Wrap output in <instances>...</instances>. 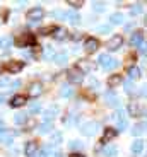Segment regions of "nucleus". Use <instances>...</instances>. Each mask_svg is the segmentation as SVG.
<instances>
[{
  "mask_svg": "<svg viewBox=\"0 0 147 157\" xmlns=\"http://www.w3.org/2000/svg\"><path fill=\"white\" fill-rule=\"evenodd\" d=\"M14 135H16V133H5V135H2V137H0V140L9 145V144H12V138H14Z\"/></svg>",
  "mask_w": 147,
  "mask_h": 157,
  "instance_id": "nucleus-31",
  "label": "nucleus"
},
{
  "mask_svg": "<svg viewBox=\"0 0 147 157\" xmlns=\"http://www.w3.org/2000/svg\"><path fill=\"white\" fill-rule=\"evenodd\" d=\"M104 99H106L108 106H111V108H118L120 106V99H118V96H116L113 90H108L106 94H104Z\"/></svg>",
  "mask_w": 147,
  "mask_h": 157,
  "instance_id": "nucleus-8",
  "label": "nucleus"
},
{
  "mask_svg": "<svg viewBox=\"0 0 147 157\" xmlns=\"http://www.w3.org/2000/svg\"><path fill=\"white\" fill-rule=\"evenodd\" d=\"M26 120H28V114L26 113H17L16 116H14V123H16V125H24Z\"/></svg>",
  "mask_w": 147,
  "mask_h": 157,
  "instance_id": "nucleus-26",
  "label": "nucleus"
},
{
  "mask_svg": "<svg viewBox=\"0 0 147 157\" xmlns=\"http://www.w3.org/2000/svg\"><path fill=\"white\" fill-rule=\"evenodd\" d=\"M22 67H24L22 62H19V60H12V62L7 63V67H5V68H7L10 74H19V72L22 70Z\"/></svg>",
  "mask_w": 147,
  "mask_h": 157,
  "instance_id": "nucleus-10",
  "label": "nucleus"
},
{
  "mask_svg": "<svg viewBox=\"0 0 147 157\" xmlns=\"http://www.w3.org/2000/svg\"><path fill=\"white\" fill-rule=\"evenodd\" d=\"M53 62L58 63V65H65L67 63V53H56V55H53Z\"/></svg>",
  "mask_w": 147,
  "mask_h": 157,
  "instance_id": "nucleus-22",
  "label": "nucleus"
},
{
  "mask_svg": "<svg viewBox=\"0 0 147 157\" xmlns=\"http://www.w3.org/2000/svg\"><path fill=\"white\" fill-rule=\"evenodd\" d=\"M98 48H99V41H98L96 38H87L86 39V43H84V50H86V53H94Z\"/></svg>",
  "mask_w": 147,
  "mask_h": 157,
  "instance_id": "nucleus-7",
  "label": "nucleus"
},
{
  "mask_svg": "<svg viewBox=\"0 0 147 157\" xmlns=\"http://www.w3.org/2000/svg\"><path fill=\"white\" fill-rule=\"evenodd\" d=\"M98 62H99V65L104 68V70H113V68L118 67V60L111 58L110 55H99V58H98Z\"/></svg>",
  "mask_w": 147,
  "mask_h": 157,
  "instance_id": "nucleus-1",
  "label": "nucleus"
},
{
  "mask_svg": "<svg viewBox=\"0 0 147 157\" xmlns=\"http://www.w3.org/2000/svg\"><path fill=\"white\" fill-rule=\"evenodd\" d=\"M67 4L72 5L74 9H79V7H82V5H84V2H82V0H67Z\"/></svg>",
  "mask_w": 147,
  "mask_h": 157,
  "instance_id": "nucleus-33",
  "label": "nucleus"
},
{
  "mask_svg": "<svg viewBox=\"0 0 147 157\" xmlns=\"http://www.w3.org/2000/svg\"><path fill=\"white\" fill-rule=\"evenodd\" d=\"M53 31H55V28H53V26H48V28H41L40 29V34L46 36V34H50V33H53Z\"/></svg>",
  "mask_w": 147,
  "mask_h": 157,
  "instance_id": "nucleus-39",
  "label": "nucleus"
},
{
  "mask_svg": "<svg viewBox=\"0 0 147 157\" xmlns=\"http://www.w3.org/2000/svg\"><path fill=\"white\" fill-rule=\"evenodd\" d=\"M36 150H38V142H34V140H29L26 144V147H24V154L28 157H33L36 154Z\"/></svg>",
  "mask_w": 147,
  "mask_h": 157,
  "instance_id": "nucleus-14",
  "label": "nucleus"
},
{
  "mask_svg": "<svg viewBox=\"0 0 147 157\" xmlns=\"http://www.w3.org/2000/svg\"><path fill=\"white\" fill-rule=\"evenodd\" d=\"M116 154H118V149L115 145H106L103 149V155H106V157H115Z\"/></svg>",
  "mask_w": 147,
  "mask_h": 157,
  "instance_id": "nucleus-19",
  "label": "nucleus"
},
{
  "mask_svg": "<svg viewBox=\"0 0 147 157\" xmlns=\"http://www.w3.org/2000/svg\"><path fill=\"white\" fill-rule=\"evenodd\" d=\"M91 87H92V89H98V87H99V82H98L96 78H92V80H91Z\"/></svg>",
  "mask_w": 147,
  "mask_h": 157,
  "instance_id": "nucleus-48",
  "label": "nucleus"
},
{
  "mask_svg": "<svg viewBox=\"0 0 147 157\" xmlns=\"http://www.w3.org/2000/svg\"><path fill=\"white\" fill-rule=\"evenodd\" d=\"M26 17H28L29 21H38V19H41V17H43V9H41V7H33L31 10H28Z\"/></svg>",
  "mask_w": 147,
  "mask_h": 157,
  "instance_id": "nucleus-11",
  "label": "nucleus"
},
{
  "mask_svg": "<svg viewBox=\"0 0 147 157\" xmlns=\"http://www.w3.org/2000/svg\"><path fill=\"white\" fill-rule=\"evenodd\" d=\"M52 121H44L40 125V133H48V132H52Z\"/></svg>",
  "mask_w": 147,
  "mask_h": 157,
  "instance_id": "nucleus-28",
  "label": "nucleus"
},
{
  "mask_svg": "<svg viewBox=\"0 0 147 157\" xmlns=\"http://www.w3.org/2000/svg\"><path fill=\"white\" fill-rule=\"evenodd\" d=\"M40 109H41V106L38 104V102H31V106H29V113H31V114L40 113Z\"/></svg>",
  "mask_w": 147,
  "mask_h": 157,
  "instance_id": "nucleus-36",
  "label": "nucleus"
},
{
  "mask_svg": "<svg viewBox=\"0 0 147 157\" xmlns=\"http://www.w3.org/2000/svg\"><path fill=\"white\" fill-rule=\"evenodd\" d=\"M52 17H56V19H64L65 21V12L64 10H53Z\"/></svg>",
  "mask_w": 147,
  "mask_h": 157,
  "instance_id": "nucleus-41",
  "label": "nucleus"
},
{
  "mask_svg": "<svg viewBox=\"0 0 147 157\" xmlns=\"http://www.w3.org/2000/svg\"><path fill=\"white\" fill-rule=\"evenodd\" d=\"M144 150V140H135L132 144V152L133 154H140Z\"/></svg>",
  "mask_w": 147,
  "mask_h": 157,
  "instance_id": "nucleus-24",
  "label": "nucleus"
},
{
  "mask_svg": "<svg viewBox=\"0 0 147 157\" xmlns=\"http://www.w3.org/2000/svg\"><path fill=\"white\" fill-rule=\"evenodd\" d=\"M140 12H142V5H140V4L133 5V7L130 9V14H132V16H137V14H140Z\"/></svg>",
  "mask_w": 147,
  "mask_h": 157,
  "instance_id": "nucleus-40",
  "label": "nucleus"
},
{
  "mask_svg": "<svg viewBox=\"0 0 147 157\" xmlns=\"http://www.w3.org/2000/svg\"><path fill=\"white\" fill-rule=\"evenodd\" d=\"M53 55H55V53H53L52 48H46V51H44V56H46V58H52Z\"/></svg>",
  "mask_w": 147,
  "mask_h": 157,
  "instance_id": "nucleus-45",
  "label": "nucleus"
},
{
  "mask_svg": "<svg viewBox=\"0 0 147 157\" xmlns=\"http://www.w3.org/2000/svg\"><path fill=\"white\" fill-rule=\"evenodd\" d=\"M16 44L19 48H24V46H28V44H33V36L29 34V33H24V34H21L19 38L16 39Z\"/></svg>",
  "mask_w": 147,
  "mask_h": 157,
  "instance_id": "nucleus-9",
  "label": "nucleus"
},
{
  "mask_svg": "<svg viewBox=\"0 0 147 157\" xmlns=\"http://www.w3.org/2000/svg\"><path fill=\"white\" fill-rule=\"evenodd\" d=\"M122 82H123V78H122V75H120V74H113V75L108 77V86H110V87H118Z\"/></svg>",
  "mask_w": 147,
  "mask_h": 157,
  "instance_id": "nucleus-16",
  "label": "nucleus"
},
{
  "mask_svg": "<svg viewBox=\"0 0 147 157\" xmlns=\"http://www.w3.org/2000/svg\"><path fill=\"white\" fill-rule=\"evenodd\" d=\"M67 78L70 80L72 84H80V82H82V78H84V75L80 74L75 67H74V68H70V70L67 72Z\"/></svg>",
  "mask_w": 147,
  "mask_h": 157,
  "instance_id": "nucleus-6",
  "label": "nucleus"
},
{
  "mask_svg": "<svg viewBox=\"0 0 147 157\" xmlns=\"http://www.w3.org/2000/svg\"><path fill=\"white\" fill-rule=\"evenodd\" d=\"M110 24H123V16L120 14V12H115V14H111V17H110Z\"/></svg>",
  "mask_w": 147,
  "mask_h": 157,
  "instance_id": "nucleus-23",
  "label": "nucleus"
},
{
  "mask_svg": "<svg viewBox=\"0 0 147 157\" xmlns=\"http://www.w3.org/2000/svg\"><path fill=\"white\" fill-rule=\"evenodd\" d=\"M92 10L94 12H103L104 10V4L103 2H94V4H92Z\"/></svg>",
  "mask_w": 147,
  "mask_h": 157,
  "instance_id": "nucleus-34",
  "label": "nucleus"
},
{
  "mask_svg": "<svg viewBox=\"0 0 147 157\" xmlns=\"http://www.w3.org/2000/svg\"><path fill=\"white\" fill-rule=\"evenodd\" d=\"M122 44H123V38H122L120 34H115L111 39H110V41H108L106 48L110 51H116V50H120V46H122Z\"/></svg>",
  "mask_w": 147,
  "mask_h": 157,
  "instance_id": "nucleus-5",
  "label": "nucleus"
},
{
  "mask_svg": "<svg viewBox=\"0 0 147 157\" xmlns=\"http://www.w3.org/2000/svg\"><path fill=\"white\" fill-rule=\"evenodd\" d=\"M60 142H62V133H60V132H55V133H53V140H52V145H53V144H55V145H58Z\"/></svg>",
  "mask_w": 147,
  "mask_h": 157,
  "instance_id": "nucleus-38",
  "label": "nucleus"
},
{
  "mask_svg": "<svg viewBox=\"0 0 147 157\" xmlns=\"http://www.w3.org/2000/svg\"><path fill=\"white\" fill-rule=\"evenodd\" d=\"M110 31H111V26H110V24H104V26H99V28H98V33H101V34H108Z\"/></svg>",
  "mask_w": 147,
  "mask_h": 157,
  "instance_id": "nucleus-35",
  "label": "nucleus"
},
{
  "mask_svg": "<svg viewBox=\"0 0 147 157\" xmlns=\"http://www.w3.org/2000/svg\"><path fill=\"white\" fill-rule=\"evenodd\" d=\"M139 50H140V53H145V44H140V46H139Z\"/></svg>",
  "mask_w": 147,
  "mask_h": 157,
  "instance_id": "nucleus-52",
  "label": "nucleus"
},
{
  "mask_svg": "<svg viewBox=\"0 0 147 157\" xmlns=\"http://www.w3.org/2000/svg\"><path fill=\"white\" fill-rule=\"evenodd\" d=\"M115 135H116V130L106 128V130H104V133H103V137H101V144H108V140H111Z\"/></svg>",
  "mask_w": 147,
  "mask_h": 157,
  "instance_id": "nucleus-18",
  "label": "nucleus"
},
{
  "mask_svg": "<svg viewBox=\"0 0 147 157\" xmlns=\"http://www.w3.org/2000/svg\"><path fill=\"white\" fill-rule=\"evenodd\" d=\"M5 133V128H4V123H2V120H0V137Z\"/></svg>",
  "mask_w": 147,
  "mask_h": 157,
  "instance_id": "nucleus-51",
  "label": "nucleus"
},
{
  "mask_svg": "<svg viewBox=\"0 0 147 157\" xmlns=\"http://www.w3.org/2000/svg\"><path fill=\"white\" fill-rule=\"evenodd\" d=\"M113 118H116V120H122V118H127V116H125V111H123V109H116V113L113 114Z\"/></svg>",
  "mask_w": 147,
  "mask_h": 157,
  "instance_id": "nucleus-43",
  "label": "nucleus"
},
{
  "mask_svg": "<svg viewBox=\"0 0 147 157\" xmlns=\"http://www.w3.org/2000/svg\"><path fill=\"white\" fill-rule=\"evenodd\" d=\"M125 90H127L128 94H132V82H130V80H127V82H125Z\"/></svg>",
  "mask_w": 147,
  "mask_h": 157,
  "instance_id": "nucleus-47",
  "label": "nucleus"
},
{
  "mask_svg": "<svg viewBox=\"0 0 147 157\" xmlns=\"http://www.w3.org/2000/svg\"><path fill=\"white\" fill-rule=\"evenodd\" d=\"M58 111V108L56 106H53V108H48L46 111L43 113V116H44V121H50L52 118H55V113Z\"/></svg>",
  "mask_w": 147,
  "mask_h": 157,
  "instance_id": "nucleus-21",
  "label": "nucleus"
},
{
  "mask_svg": "<svg viewBox=\"0 0 147 157\" xmlns=\"http://www.w3.org/2000/svg\"><path fill=\"white\" fill-rule=\"evenodd\" d=\"M4 99H5V94H2V96H0V104L4 102Z\"/></svg>",
  "mask_w": 147,
  "mask_h": 157,
  "instance_id": "nucleus-54",
  "label": "nucleus"
},
{
  "mask_svg": "<svg viewBox=\"0 0 147 157\" xmlns=\"http://www.w3.org/2000/svg\"><path fill=\"white\" fill-rule=\"evenodd\" d=\"M53 38L56 39V41H62V39L67 38V31L62 28H55V31H53Z\"/></svg>",
  "mask_w": 147,
  "mask_h": 157,
  "instance_id": "nucleus-20",
  "label": "nucleus"
},
{
  "mask_svg": "<svg viewBox=\"0 0 147 157\" xmlns=\"http://www.w3.org/2000/svg\"><path fill=\"white\" fill-rule=\"evenodd\" d=\"M0 74H2V65H0Z\"/></svg>",
  "mask_w": 147,
  "mask_h": 157,
  "instance_id": "nucleus-55",
  "label": "nucleus"
},
{
  "mask_svg": "<svg viewBox=\"0 0 147 157\" xmlns=\"http://www.w3.org/2000/svg\"><path fill=\"white\" fill-rule=\"evenodd\" d=\"M144 128H145V125H144V123H139L137 126H133V130H132V133H133V137H135V135L144 133Z\"/></svg>",
  "mask_w": 147,
  "mask_h": 157,
  "instance_id": "nucleus-30",
  "label": "nucleus"
},
{
  "mask_svg": "<svg viewBox=\"0 0 147 157\" xmlns=\"http://www.w3.org/2000/svg\"><path fill=\"white\" fill-rule=\"evenodd\" d=\"M128 126V121H127V118H122V120H118V130L120 132H123L125 128Z\"/></svg>",
  "mask_w": 147,
  "mask_h": 157,
  "instance_id": "nucleus-37",
  "label": "nucleus"
},
{
  "mask_svg": "<svg viewBox=\"0 0 147 157\" xmlns=\"http://www.w3.org/2000/svg\"><path fill=\"white\" fill-rule=\"evenodd\" d=\"M12 43H14V41H12L10 36H7V38H2V39H0V48H2V50H9V48L12 46Z\"/></svg>",
  "mask_w": 147,
  "mask_h": 157,
  "instance_id": "nucleus-25",
  "label": "nucleus"
},
{
  "mask_svg": "<svg viewBox=\"0 0 147 157\" xmlns=\"http://www.w3.org/2000/svg\"><path fill=\"white\" fill-rule=\"evenodd\" d=\"M48 157H64L62 152H53V154H48Z\"/></svg>",
  "mask_w": 147,
  "mask_h": 157,
  "instance_id": "nucleus-50",
  "label": "nucleus"
},
{
  "mask_svg": "<svg viewBox=\"0 0 147 157\" xmlns=\"http://www.w3.org/2000/svg\"><path fill=\"white\" fill-rule=\"evenodd\" d=\"M94 67H96V65H94V62H92V60L80 58L79 62H77V67H75V68L84 75V74H89V72H92V70H94Z\"/></svg>",
  "mask_w": 147,
  "mask_h": 157,
  "instance_id": "nucleus-3",
  "label": "nucleus"
},
{
  "mask_svg": "<svg viewBox=\"0 0 147 157\" xmlns=\"http://www.w3.org/2000/svg\"><path fill=\"white\" fill-rule=\"evenodd\" d=\"M19 86H21V80H14V82L9 84V87H10V89H17Z\"/></svg>",
  "mask_w": 147,
  "mask_h": 157,
  "instance_id": "nucleus-44",
  "label": "nucleus"
},
{
  "mask_svg": "<svg viewBox=\"0 0 147 157\" xmlns=\"http://www.w3.org/2000/svg\"><path fill=\"white\" fill-rule=\"evenodd\" d=\"M68 147H70V149H82V144L77 142V140H72L70 144H68Z\"/></svg>",
  "mask_w": 147,
  "mask_h": 157,
  "instance_id": "nucleus-42",
  "label": "nucleus"
},
{
  "mask_svg": "<svg viewBox=\"0 0 147 157\" xmlns=\"http://www.w3.org/2000/svg\"><path fill=\"white\" fill-rule=\"evenodd\" d=\"M128 114H132V116H142V114H145V106L140 101H130V104H128Z\"/></svg>",
  "mask_w": 147,
  "mask_h": 157,
  "instance_id": "nucleus-2",
  "label": "nucleus"
},
{
  "mask_svg": "<svg viewBox=\"0 0 147 157\" xmlns=\"http://www.w3.org/2000/svg\"><path fill=\"white\" fill-rule=\"evenodd\" d=\"M43 92V86H41L40 82H33L31 86H29V90H28V94L31 96V98H38V96Z\"/></svg>",
  "mask_w": 147,
  "mask_h": 157,
  "instance_id": "nucleus-13",
  "label": "nucleus"
},
{
  "mask_svg": "<svg viewBox=\"0 0 147 157\" xmlns=\"http://www.w3.org/2000/svg\"><path fill=\"white\" fill-rule=\"evenodd\" d=\"M65 21H68L70 24H79L80 22V16L75 14L74 10H68V12H65Z\"/></svg>",
  "mask_w": 147,
  "mask_h": 157,
  "instance_id": "nucleus-17",
  "label": "nucleus"
},
{
  "mask_svg": "<svg viewBox=\"0 0 147 157\" xmlns=\"http://www.w3.org/2000/svg\"><path fill=\"white\" fill-rule=\"evenodd\" d=\"M34 157H48V152H46V150H41V152L40 154H34Z\"/></svg>",
  "mask_w": 147,
  "mask_h": 157,
  "instance_id": "nucleus-49",
  "label": "nucleus"
},
{
  "mask_svg": "<svg viewBox=\"0 0 147 157\" xmlns=\"http://www.w3.org/2000/svg\"><path fill=\"white\" fill-rule=\"evenodd\" d=\"M72 94H74V90H72V87H68V86L62 87V90H60V96H62V98H70Z\"/></svg>",
  "mask_w": 147,
  "mask_h": 157,
  "instance_id": "nucleus-29",
  "label": "nucleus"
},
{
  "mask_svg": "<svg viewBox=\"0 0 147 157\" xmlns=\"http://www.w3.org/2000/svg\"><path fill=\"white\" fill-rule=\"evenodd\" d=\"M9 102H10V106H12V108H21V106H24V104L28 102V99H26V96L17 94V96H14V98H12Z\"/></svg>",
  "mask_w": 147,
  "mask_h": 157,
  "instance_id": "nucleus-15",
  "label": "nucleus"
},
{
  "mask_svg": "<svg viewBox=\"0 0 147 157\" xmlns=\"http://www.w3.org/2000/svg\"><path fill=\"white\" fill-rule=\"evenodd\" d=\"M142 43H144V33L142 31L132 33V36H130V44L132 46H140Z\"/></svg>",
  "mask_w": 147,
  "mask_h": 157,
  "instance_id": "nucleus-12",
  "label": "nucleus"
},
{
  "mask_svg": "<svg viewBox=\"0 0 147 157\" xmlns=\"http://www.w3.org/2000/svg\"><path fill=\"white\" fill-rule=\"evenodd\" d=\"M68 157H84L82 154H72V155H68Z\"/></svg>",
  "mask_w": 147,
  "mask_h": 157,
  "instance_id": "nucleus-53",
  "label": "nucleus"
},
{
  "mask_svg": "<svg viewBox=\"0 0 147 157\" xmlns=\"http://www.w3.org/2000/svg\"><path fill=\"white\" fill-rule=\"evenodd\" d=\"M96 132H98V123H94V121H87L80 126V133L86 135V137H92Z\"/></svg>",
  "mask_w": 147,
  "mask_h": 157,
  "instance_id": "nucleus-4",
  "label": "nucleus"
},
{
  "mask_svg": "<svg viewBox=\"0 0 147 157\" xmlns=\"http://www.w3.org/2000/svg\"><path fill=\"white\" fill-rule=\"evenodd\" d=\"M36 125H38V123H36V120H33V118H31V120L28 118V120H26V123H24L26 130H33V128H36Z\"/></svg>",
  "mask_w": 147,
  "mask_h": 157,
  "instance_id": "nucleus-32",
  "label": "nucleus"
},
{
  "mask_svg": "<svg viewBox=\"0 0 147 157\" xmlns=\"http://www.w3.org/2000/svg\"><path fill=\"white\" fill-rule=\"evenodd\" d=\"M127 74H128V77H130V78H139V77H140L139 67H128Z\"/></svg>",
  "mask_w": 147,
  "mask_h": 157,
  "instance_id": "nucleus-27",
  "label": "nucleus"
},
{
  "mask_svg": "<svg viewBox=\"0 0 147 157\" xmlns=\"http://www.w3.org/2000/svg\"><path fill=\"white\" fill-rule=\"evenodd\" d=\"M9 84H10V80H9V78H0V87H7Z\"/></svg>",
  "mask_w": 147,
  "mask_h": 157,
  "instance_id": "nucleus-46",
  "label": "nucleus"
}]
</instances>
